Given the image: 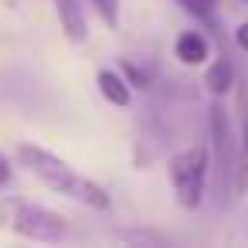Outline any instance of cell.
Masks as SVG:
<instances>
[{
    "mask_svg": "<svg viewBox=\"0 0 248 248\" xmlns=\"http://www.w3.org/2000/svg\"><path fill=\"white\" fill-rule=\"evenodd\" d=\"M55 11H58V24H62L65 38L75 41V45H82L89 38V24H85L82 4H78V0H55Z\"/></svg>",
    "mask_w": 248,
    "mask_h": 248,
    "instance_id": "obj_5",
    "label": "cell"
},
{
    "mask_svg": "<svg viewBox=\"0 0 248 248\" xmlns=\"http://www.w3.org/2000/svg\"><path fill=\"white\" fill-rule=\"evenodd\" d=\"M177 4H180L190 17H197L201 24L217 28V14H214V4H217V0H177Z\"/></svg>",
    "mask_w": 248,
    "mask_h": 248,
    "instance_id": "obj_9",
    "label": "cell"
},
{
    "mask_svg": "<svg viewBox=\"0 0 248 248\" xmlns=\"http://www.w3.org/2000/svg\"><path fill=\"white\" fill-rule=\"evenodd\" d=\"M170 187L180 207L194 211L204 204L207 184H211V150L207 143H190L170 156Z\"/></svg>",
    "mask_w": 248,
    "mask_h": 248,
    "instance_id": "obj_4",
    "label": "cell"
},
{
    "mask_svg": "<svg viewBox=\"0 0 248 248\" xmlns=\"http://www.w3.org/2000/svg\"><path fill=\"white\" fill-rule=\"evenodd\" d=\"M95 85H99L102 99H109V102H112V106H119V109H126V106L133 102L129 78H126V75H119V72H112V68H102V72L95 75Z\"/></svg>",
    "mask_w": 248,
    "mask_h": 248,
    "instance_id": "obj_6",
    "label": "cell"
},
{
    "mask_svg": "<svg viewBox=\"0 0 248 248\" xmlns=\"http://www.w3.org/2000/svg\"><path fill=\"white\" fill-rule=\"evenodd\" d=\"M204 85H207L211 95H224V92L234 85V62H231V55L221 51V55L211 62V68H207V75H204Z\"/></svg>",
    "mask_w": 248,
    "mask_h": 248,
    "instance_id": "obj_8",
    "label": "cell"
},
{
    "mask_svg": "<svg viewBox=\"0 0 248 248\" xmlns=\"http://www.w3.org/2000/svg\"><path fill=\"white\" fill-rule=\"evenodd\" d=\"M0 224L14 234H21V238H28V241H45V245H55L68 234L65 214H58L51 207H41L34 201H24V197H4L0 201Z\"/></svg>",
    "mask_w": 248,
    "mask_h": 248,
    "instance_id": "obj_3",
    "label": "cell"
},
{
    "mask_svg": "<svg viewBox=\"0 0 248 248\" xmlns=\"http://www.w3.org/2000/svg\"><path fill=\"white\" fill-rule=\"evenodd\" d=\"M207 150H211V194L217 207H228L238 194H245L241 187V146H238V133L231 126V116L221 102H214L207 109Z\"/></svg>",
    "mask_w": 248,
    "mask_h": 248,
    "instance_id": "obj_2",
    "label": "cell"
},
{
    "mask_svg": "<svg viewBox=\"0 0 248 248\" xmlns=\"http://www.w3.org/2000/svg\"><path fill=\"white\" fill-rule=\"evenodd\" d=\"M123 72H126V78H129V85H136V89H150V82H153V75L146 72V68H140L136 62H123Z\"/></svg>",
    "mask_w": 248,
    "mask_h": 248,
    "instance_id": "obj_11",
    "label": "cell"
},
{
    "mask_svg": "<svg viewBox=\"0 0 248 248\" xmlns=\"http://www.w3.org/2000/svg\"><path fill=\"white\" fill-rule=\"evenodd\" d=\"M11 180H14V163H11L4 153H0V190H4Z\"/></svg>",
    "mask_w": 248,
    "mask_h": 248,
    "instance_id": "obj_13",
    "label": "cell"
},
{
    "mask_svg": "<svg viewBox=\"0 0 248 248\" xmlns=\"http://www.w3.org/2000/svg\"><path fill=\"white\" fill-rule=\"evenodd\" d=\"M234 41H238V48H245V51H248V21H245V24H238Z\"/></svg>",
    "mask_w": 248,
    "mask_h": 248,
    "instance_id": "obj_14",
    "label": "cell"
},
{
    "mask_svg": "<svg viewBox=\"0 0 248 248\" xmlns=\"http://www.w3.org/2000/svg\"><path fill=\"white\" fill-rule=\"evenodd\" d=\"M89 4L95 7V14L102 17L106 28H116L119 24V0H89Z\"/></svg>",
    "mask_w": 248,
    "mask_h": 248,
    "instance_id": "obj_10",
    "label": "cell"
},
{
    "mask_svg": "<svg viewBox=\"0 0 248 248\" xmlns=\"http://www.w3.org/2000/svg\"><path fill=\"white\" fill-rule=\"evenodd\" d=\"M119 238H126V241H150V245H163L167 241L156 231H119Z\"/></svg>",
    "mask_w": 248,
    "mask_h": 248,
    "instance_id": "obj_12",
    "label": "cell"
},
{
    "mask_svg": "<svg viewBox=\"0 0 248 248\" xmlns=\"http://www.w3.org/2000/svg\"><path fill=\"white\" fill-rule=\"evenodd\" d=\"M173 55L184 65H204L211 58V45H207V38L201 31H184L177 38V45H173Z\"/></svg>",
    "mask_w": 248,
    "mask_h": 248,
    "instance_id": "obj_7",
    "label": "cell"
},
{
    "mask_svg": "<svg viewBox=\"0 0 248 248\" xmlns=\"http://www.w3.org/2000/svg\"><path fill=\"white\" fill-rule=\"evenodd\" d=\"M17 160H21V167H24L31 177H38L41 184H48L55 194L72 197V201H78V204H85V207H92V211H109V204H112L109 190H106L102 184L82 177V173H78L72 163H65L58 153H51V150H45V146H34V143H21V146H17Z\"/></svg>",
    "mask_w": 248,
    "mask_h": 248,
    "instance_id": "obj_1",
    "label": "cell"
}]
</instances>
